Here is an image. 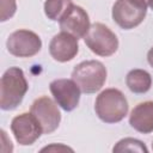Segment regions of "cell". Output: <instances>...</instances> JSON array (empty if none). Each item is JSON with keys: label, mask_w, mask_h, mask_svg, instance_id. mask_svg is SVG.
I'll return each instance as SVG.
<instances>
[{"label": "cell", "mask_w": 153, "mask_h": 153, "mask_svg": "<svg viewBox=\"0 0 153 153\" xmlns=\"http://www.w3.org/2000/svg\"><path fill=\"white\" fill-rule=\"evenodd\" d=\"M112 152H140V153H147L148 149L146 145L134 137H126L120 140L112 148Z\"/></svg>", "instance_id": "obj_15"}, {"label": "cell", "mask_w": 153, "mask_h": 153, "mask_svg": "<svg viewBox=\"0 0 153 153\" xmlns=\"http://www.w3.org/2000/svg\"><path fill=\"white\" fill-rule=\"evenodd\" d=\"M27 88L24 72L19 67H10L0 81V108L2 110L16 109L22 103Z\"/></svg>", "instance_id": "obj_1"}, {"label": "cell", "mask_w": 153, "mask_h": 153, "mask_svg": "<svg viewBox=\"0 0 153 153\" xmlns=\"http://www.w3.org/2000/svg\"><path fill=\"white\" fill-rule=\"evenodd\" d=\"M94 111L103 122L117 123L128 114V100L120 90L106 88L97 96Z\"/></svg>", "instance_id": "obj_2"}, {"label": "cell", "mask_w": 153, "mask_h": 153, "mask_svg": "<svg viewBox=\"0 0 153 153\" xmlns=\"http://www.w3.org/2000/svg\"><path fill=\"white\" fill-rule=\"evenodd\" d=\"M72 5V0H45L44 13L50 20L57 22L62 18V16L68 11Z\"/></svg>", "instance_id": "obj_14"}, {"label": "cell", "mask_w": 153, "mask_h": 153, "mask_svg": "<svg viewBox=\"0 0 153 153\" xmlns=\"http://www.w3.org/2000/svg\"><path fill=\"white\" fill-rule=\"evenodd\" d=\"M126 84L134 93H146L152 86V76L145 69H131L126 76Z\"/></svg>", "instance_id": "obj_13"}, {"label": "cell", "mask_w": 153, "mask_h": 153, "mask_svg": "<svg viewBox=\"0 0 153 153\" xmlns=\"http://www.w3.org/2000/svg\"><path fill=\"white\" fill-rule=\"evenodd\" d=\"M148 7H151V8L153 10V0H149V2H148Z\"/></svg>", "instance_id": "obj_20"}, {"label": "cell", "mask_w": 153, "mask_h": 153, "mask_svg": "<svg viewBox=\"0 0 153 153\" xmlns=\"http://www.w3.org/2000/svg\"><path fill=\"white\" fill-rule=\"evenodd\" d=\"M84 41L92 53L103 57L114 55L118 49L117 36L102 23L92 24Z\"/></svg>", "instance_id": "obj_4"}, {"label": "cell", "mask_w": 153, "mask_h": 153, "mask_svg": "<svg viewBox=\"0 0 153 153\" xmlns=\"http://www.w3.org/2000/svg\"><path fill=\"white\" fill-rule=\"evenodd\" d=\"M66 151H69V152H73V149L68 146H65L62 143H51L49 146H45L41 149V152H66Z\"/></svg>", "instance_id": "obj_17"}, {"label": "cell", "mask_w": 153, "mask_h": 153, "mask_svg": "<svg viewBox=\"0 0 153 153\" xmlns=\"http://www.w3.org/2000/svg\"><path fill=\"white\" fill-rule=\"evenodd\" d=\"M49 88L57 105L65 111H72L78 106L81 90L73 79L53 80Z\"/></svg>", "instance_id": "obj_8"}, {"label": "cell", "mask_w": 153, "mask_h": 153, "mask_svg": "<svg viewBox=\"0 0 153 153\" xmlns=\"http://www.w3.org/2000/svg\"><path fill=\"white\" fill-rule=\"evenodd\" d=\"M78 51V38L63 31L55 35L49 43V53L51 57L59 62H68L73 60Z\"/></svg>", "instance_id": "obj_11"}, {"label": "cell", "mask_w": 153, "mask_h": 153, "mask_svg": "<svg viewBox=\"0 0 153 153\" xmlns=\"http://www.w3.org/2000/svg\"><path fill=\"white\" fill-rule=\"evenodd\" d=\"M129 124L139 133L153 131V102L147 100L137 104L129 115Z\"/></svg>", "instance_id": "obj_12"}, {"label": "cell", "mask_w": 153, "mask_h": 153, "mask_svg": "<svg viewBox=\"0 0 153 153\" xmlns=\"http://www.w3.org/2000/svg\"><path fill=\"white\" fill-rule=\"evenodd\" d=\"M147 13V8H142L129 0H116L112 6L114 22L124 30H130L140 25Z\"/></svg>", "instance_id": "obj_9"}, {"label": "cell", "mask_w": 153, "mask_h": 153, "mask_svg": "<svg viewBox=\"0 0 153 153\" xmlns=\"http://www.w3.org/2000/svg\"><path fill=\"white\" fill-rule=\"evenodd\" d=\"M106 68L97 60L82 61L72 72V79L76 82L81 92L94 93L99 91L106 81Z\"/></svg>", "instance_id": "obj_3"}, {"label": "cell", "mask_w": 153, "mask_h": 153, "mask_svg": "<svg viewBox=\"0 0 153 153\" xmlns=\"http://www.w3.org/2000/svg\"><path fill=\"white\" fill-rule=\"evenodd\" d=\"M129 1L135 4L136 6L142 7V8H147L148 7V2H149V0H129Z\"/></svg>", "instance_id": "obj_18"}, {"label": "cell", "mask_w": 153, "mask_h": 153, "mask_svg": "<svg viewBox=\"0 0 153 153\" xmlns=\"http://www.w3.org/2000/svg\"><path fill=\"white\" fill-rule=\"evenodd\" d=\"M30 112L38 121L39 126L42 127L43 134H50L60 126L61 114L57 108V103L49 97L44 96L37 98L32 103Z\"/></svg>", "instance_id": "obj_6"}, {"label": "cell", "mask_w": 153, "mask_h": 153, "mask_svg": "<svg viewBox=\"0 0 153 153\" xmlns=\"http://www.w3.org/2000/svg\"><path fill=\"white\" fill-rule=\"evenodd\" d=\"M10 54L17 57L35 56L42 48V41L37 33L30 30L20 29L12 32L6 42Z\"/></svg>", "instance_id": "obj_5"}, {"label": "cell", "mask_w": 153, "mask_h": 153, "mask_svg": "<svg viewBox=\"0 0 153 153\" xmlns=\"http://www.w3.org/2000/svg\"><path fill=\"white\" fill-rule=\"evenodd\" d=\"M152 149H153V142H152Z\"/></svg>", "instance_id": "obj_21"}, {"label": "cell", "mask_w": 153, "mask_h": 153, "mask_svg": "<svg viewBox=\"0 0 153 153\" xmlns=\"http://www.w3.org/2000/svg\"><path fill=\"white\" fill-rule=\"evenodd\" d=\"M11 130L16 141L22 146L32 145L43 134L42 127L31 112H23L16 116L11 122Z\"/></svg>", "instance_id": "obj_7"}, {"label": "cell", "mask_w": 153, "mask_h": 153, "mask_svg": "<svg viewBox=\"0 0 153 153\" xmlns=\"http://www.w3.org/2000/svg\"><path fill=\"white\" fill-rule=\"evenodd\" d=\"M147 61H148V63L153 67V47L148 50V53H147Z\"/></svg>", "instance_id": "obj_19"}, {"label": "cell", "mask_w": 153, "mask_h": 153, "mask_svg": "<svg viewBox=\"0 0 153 153\" xmlns=\"http://www.w3.org/2000/svg\"><path fill=\"white\" fill-rule=\"evenodd\" d=\"M60 29L63 32L71 33L74 37L84 38L90 30V18L86 11L76 5H72L68 11L59 20Z\"/></svg>", "instance_id": "obj_10"}, {"label": "cell", "mask_w": 153, "mask_h": 153, "mask_svg": "<svg viewBox=\"0 0 153 153\" xmlns=\"http://www.w3.org/2000/svg\"><path fill=\"white\" fill-rule=\"evenodd\" d=\"M0 22H6L12 18L17 10L16 0H0Z\"/></svg>", "instance_id": "obj_16"}]
</instances>
